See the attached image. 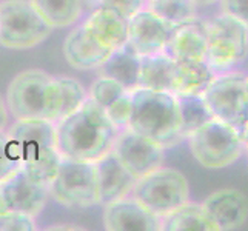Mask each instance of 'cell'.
<instances>
[{"label": "cell", "mask_w": 248, "mask_h": 231, "mask_svg": "<svg viewBox=\"0 0 248 231\" xmlns=\"http://www.w3.org/2000/svg\"><path fill=\"white\" fill-rule=\"evenodd\" d=\"M119 128L90 97L56 123L57 147L62 157L96 162L113 150Z\"/></svg>", "instance_id": "obj_1"}, {"label": "cell", "mask_w": 248, "mask_h": 231, "mask_svg": "<svg viewBox=\"0 0 248 231\" xmlns=\"http://www.w3.org/2000/svg\"><path fill=\"white\" fill-rule=\"evenodd\" d=\"M128 128L165 150L185 140L176 94L143 88L134 90Z\"/></svg>", "instance_id": "obj_2"}, {"label": "cell", "mask_w": 248, "mask_h": 231, "mask_svg": "<svg viewBox=\"0 0 248 231\" xmlns=\"http://www.w3.org/2000/svg\"><path fill=\"white\" fill-rule=\"evenodd\" d=\"M6 131L19 151L22 168L37 182L49 186L62 159L57 147L56 123L40 119L16 121Z\"/></svg>", "instance_id": "obj_3"}, {"label": "cell", "mask_w": 248, "mask_h": 231, "mask_svg": "<svg viewBox=\"0 0 248 231\" xmlns=\"http://www.w3.org/2000/svg\"><path fill=\"white\" fill-rule=\"evenodd\" d=\"M6 107L16 121L54 122V77L44 70L19 73L8 87Z\"/></svg>", "instance_id": "obj_4"}, {"label": "cell", "mask_w": 248, "mask_h": 231, "mask_svg": "<svg viewBox=\"0 0 248 231\" xmlns=\"http://www.w3.org/2000/svg\"><path fill=\"white\" fill-rule=\"evenodd\" d=\"M186 140L194 159L211 169L233 165L244 153L242 133L216 117L199 126Z\"/></svg>", "instance_id": "obj_5"}, {"label": "cell", "mask_w": 248, "mask_h": 231, "mask_svg": "<svg viewBox=\"0 0 248 231\" xmlns=\"http://www.w3.org/2000/svg\"><path fill=\"white\" fill-rule=\"evenodd\" d=\"M248 56V27L222 13L207 23L205 62L216 74L233 71Z\"/></svg>", "instance_id": "obj_6"}, {"label": "cell", "mask_w": 248, "mask_h": 231, "mask_svg": "<svg viewBox=\"0 0 248 231\" xmlns=\"http://www.w3.org/2000/svg\"><path fill=\"white\" fill-rule=\"evenodd\" d=\"M130 196L162 219L190 200V186L181 171L160 167L139 177Z\"/></svg>", "instance_id": "obj_7"}, {"label": "cell", "mask_w": 248, "mask_h": 231, "mask_svg": "<svg viewBox=\"0 0 248 231\" xmlns=\"http://www.w3.org/2000/svg\"><path fill=\"white\" fill-rule=\"evenodd\" d=\"M30 0L0 2V45L10 49H30L45 42L51 32Z\"/></svg>", "instance_id": "obj_8"}, {"label": "cell", "mask_w": 248, "mask_h": 231, "mask_svg": "<svg viewBox=\"0 0 248 231\" xmlns=\"http://www.w3.org/2000/svg\"><path fill=\"white\" fill-rule=\"evenodd\" d=\"M202 96L216 119L244 131L248 125L247 74L234 70L217 74Z\"/></svg>", "instance_id": "obj_9"}, {"label": "cell", "mask_w": 248, "mask_h": 231, "mask_svg": "<svg viewBox=\"0 0 248 231\" xmlns=\"http://www.w3.org/2000/svg\"><path fill=\"white\" fill-rule=\"evenodd\" d=\"M49 196L70 208H88L97 205L94 162L62 157L57 173L49 184Z\"/></svg>", "instance_id": "obj_10"}, {"label": "cell", "mask_w": 248, "mask_h": 231, "mask_svg": "<svg viewBox=\"0 0 248 231\" xmlns=\"http://www.w3.org/2000/svg\"><path fill=\"white\" fill-rule=\"evenodd\" d=\"M111 151L136 179L160 168L165 159V148L130 128L119 131Z\"/></svg>", "instance_id": "obj_11"}, {"label": "cell", "mask_w": 248, "mask_h": 231, "mask_svg": "<svg viewBox=\"0 0 248 231\" xmlns=\"http://www.w3.org/2000/svg\"><path fill=\"white\" fill-rule=\"evenodd\" d=\"M0 196L6 210L36 217L45 208L49 198V186L37 182L20 167L0 182Z\"/></svg>", "instance_id": "obj_12"}, {"label": "cell", "mask_w": 248, "mask_h": 231, "mask_svg": "<svg viewBox=\"0 0 248 231\" xmlns=\"http://www.w3.org/2000/svg\"><path fill=\"white\" fill-rule=\"evenodd\" d=\"M173 25L160 19L147 6L128 19L126 44L139 57L164 53Z\"/></svg>", "instance_id": "obj_13"}, {"label": "cell", "mask_w": 248, "mask_h": 231, "mask_svg": "<svg viewBox=\"0 0 248 231\" xmlns=\"http://www.w3.org/2000/svg\"><path fill=\"white\" fill-rule=\"evenodd\" d=\"M104 225L108 231H160L162 219L126 196L105 205Z\"/></svg>", "instance_id": "obj_14"}, {"label": "cell", "mask_w": 248, "mask_h": 231, "mask_svg": "<svg viewBox=\"0 0 248 231\" xmlns=\"http://www.w3.org/2000/svg\"><path fill=\"white\" fill-rule=\"evenodd\" d=\"M97 185V205H108L131 194L136 179L113 151L94 162Z\"/></svg>", "instance_id": "obj_15"}, {"label": "cell", "mask_w": 248, "mask_h": 231, "mask_svg": "<svg viewBox=\"0 0 248 231\" xmlns=\"http://www.w3.org/2000/svg\"><path fill=\"white\" fill-rule=\"evenodd\" d=\"M202 205L219 231L237 230L248 219V199L236 188H222L211 193Z\"/></svg>", "instance_id": "obj_16"}, {"label": "cell", "mask_w": 248, "mask_h": 231, "mask_svg": "<svg viewBox=\"0 0 248 231\" xmlns=\"http://www.w3.org/2000/svg\"><path fill=\"white\" fill-rule=\"evenodd\" d=\"M164 53L174 62L205 61L207 56V23L198 17L176 25L171 31Z\"/></svg>", "instance_id": "obj_17"}, {"label": "cell", "mask_w": 248, "mask_h": 231, "mask_svg": "<svg viewBox=\"0 0 248 231\" xmlns=\"http://www.w3.org/2000/svg\"><path fill=\"white\" fill-rule=\"evenodd\" d=\"M111 53L113 51L100 45L83 28V25H79L68 34L63 44V56L66 62L76 70H97Z\"/></svg>", "instance_id": "obj_18"}, {"label": "cell", "mask_w": 248, "mask_h": 231, "mask_svg": "<svg viewBox=\"0 0 248 231\" xmlns=\"http://www.w3.org/2000/svg\"><path fill=\"white\" fill-rule=\"evenodd\" d=\"M82 25L100 45L111 51L121 48L128 40V19L109 8L99 6Z\"/></svg>", "instance_id": "obj_19"}, {"label": "cell", "mask_w": 248, "mask_h": 231, "mask_svg": "<svg viewBox=\"0 0 248 231\" xmlns=\"http://www.w3.org/2000/svg\"><path fill=\"white\" fill-rule=\"evenodd\" d=\"M99 76L114 79L125 87L128 91L139 88V73H140V57L133 51V48L125 44L114 49L109 57L99 68Z\"/></svg>", "instance_id": "obj_20"}, {"label": "cell", "mask_w": 248, "mask_h": 231, "mask_svg": "<svg viewBox=\"0 0 248 231\" xmlns=\"http://www.w3.org/2000/svg\"><path fill=\"white\" fill-rule=\"evenodd\" d=\"M217 74L205 61H181L174 65L173 94H203Z\"/></svg>", "instance_id": "obj_21"}, {"label": "cell", "mask_w": 248, "mask_h": 231, "mask_svg": "<svg viewBox=\"0 0 248 231\" xmlns=\"http://www.w3.org/2000/svg\"><path fill=\"white\" fill-rule=\"evenodd\" d=\"M176 62L165 53L140 57L139 88L173 92Z\"/></svg>", "instance_id": "obj_22"}, {"label": "cell", "mask_w": 248, "mask_h": 231, "mask_svg": "<svg viewBox=\"0 0 248 231\" xmlns=\"http://www.w3.org/2000/svg\"><path fill=\"white\" fill-rule=\"evenodd\" d=\"M165 231H219L202 203L185 202L168 216L162 217Z\"/></svg>", "instance_id": "obj_23"}, {"label": "cell", "mask_w": 248, "mask_h": 231, "mask_svg": "<svg viewBox=\"0 0 248 231\" xmlns=\"http://www.w3.org/2000/svg\"><path fill=\"white\" fill-rule=\"evenodd\" d=\"M51 28H68L82 17V0H30Z\"/></svg>", "instance_id": "obj_24"}, {"label": "cell", "mask_w": 248, "mask_h": 231, "mask_svg": "<svg viewBox=\"0 0 248 231\" xmlns=\"http://www.w3.org/2000/svg\"><path fill=\"white\" fill-rule=\"evenodd\" d=\"M88 91L83 85L71 77H54V123L74 113L85 100Z\"/></svg>", "instance_id": "obj_25"}, {"label": "cell", "mask_w": 248, "mask_h": 231, "mask_svg": "<svg viewBox=\"0 0 248 231\" xmlns=\"http://www.w3.org/2000/svg\"><path fill=\"white\" fill-rule=\"evenodd\" d=\"M176 97L179 102V111H181L184 139L193 134L203 123L215 119L202 94H188V96H176Z\"/></svg>", "instance_id": "obj_26"}, {"label": "cell", "mask_w": 248, "mask_h": 231, "mask_svg": "<svg viewBox=\"0 0 248 231\" xmlns=\"http://www.w3.org/2000/svg\"><path fill=\"white\" fill-rule=\"evenodd\" d=\"M147 8L170 25H181L198 17V5L194 0H148Z\"/></svg>", "instance_id": "obj_27"}, {"label": "cell", "mask_w": 248, "mask_h": 231, "mask_svg": "<svg viewBox=\"0 0 248 231\" xmlns=\"http://www.w3.org/2000/svg\"><path fill=\"white\" fill-rule=\"evenodd\" d=\"M126 92H130L121 83L109 77L99 76L88 90V97L94 100L102 109H108L119 99H122Z\"/></svg>", "instance_id": "obj_28"}, {"label": "cell", "mask_w": 248, "mask_h": 231, "mask_svg": "<svg viewBox=\"0 0 248 231\" xmlns=\"http://www.w3.org/2000/svg\"><path fill=\"white\" fill-rule=\"evenodd\" d=\"M22 167L19 151L8 131H0V182Z\"/></svg>", "instance_id": "obj_29"}, {"label": "cell", "mask_w": 248, "mask_h": 231, "mask_svg": "<svg viewBox=\"0 0 248 231\" xmlns=\"http://www.w3.org/2000/svg\"><path fill=\"white\" fill-rule=\"evenodd\" d=\"M37 225L32 216L6 210L0 215V231H36Z\"/></svg>", "instance_id": "obj_30"}, {"label": "cell", "mask_w": 248, "mask_h": 231, "mask_svg": "<svg viewBox=\"0 0 248 231\" xmlns=\"http://www.w3.org/2000/svg\"><path fill=\"white\" fill-rule=\"evenodd\" d=\"M148 0H99V6H105L119 14H122L126 19L133 17L142 8H145Z\"/></svg>", "instance_id": "obj_31"}, {"label": "cell", "mask_w": 248, "mask_h": 231, "mask_svg": "<svg viewBox=\"0 0 248 231\" xmlns=\"http://www.w3.org/2000/svg\"><path fill=\"white\" fill-rule=\"evenodd\" d=\"M222 13L230 14L248 27V0H220Z\"/></svg>", "instance_id": "obj_32"}, {"label": "cell", "mask_w": 248, "mask_h": 231, "mask_svg": "<svg viewBox=\"0 0 248 231\" xmlns=\"http://www.w3.org/2000/svg\"><path fill=\"white\" fill-rule=\"evenodd\" d=\"M10 126V111L6 107V100L0 96V131H5Z\"/></svg>", "instance_id": "obj_33"}, {"label": "cell", "mask_w": 248, "mask_h": 231, "mask_svg": "<svg viewBox=\"0 0 248 231\" xmlns=\"http://www.w3.org/2000/svg\"><path fill=\"white\" fill-rule=\"evenodd\" d=\"M242 140H244V153L248 157V125L244 128V131H242Z\"/></svg>", "instance_id": "obj_34"}, {"label": "cell", "mask_w": 248, "mask_h": 231, "mask_svg": "<svg viewBox=\"0 0 248 231\" xmlns=\"http://www.w3.org/2000/svg\"><path fill=\"white\" fill-rule=\"evenodd\" d=\"M220 2V0H194V3L198 6H210V5H215Z\"/></svg>", "instance_id": "obj_35"}, {"label": "cell", "mask_w": 248, "mask_h": 231, "mask_svg": "<svg viewBox=\"0 0 248 231\" xmlns=\"http://www.w3.org/2000/svg\"><path fill=\"white\" fill-rule=\"evenodd\" d=\"M5 211H6V207H5V203H3L2 196H0V215H2V213H5Z\"/></svg>", "instance_id": "obj_36"}, {"label": "cell", "mask_w": 248, "mask_h": 231, "mask_svg": "<svg viewBox=\"0 0 248 231\" xmlns=\"http://www.w3.org/2000/svg\"><path fill=\"white\" fill-rule=\"evenodd\" d=\"M247 85H248V74H247Z\"/></svg>", "instance_id": "obj_37"}]
</instances>
